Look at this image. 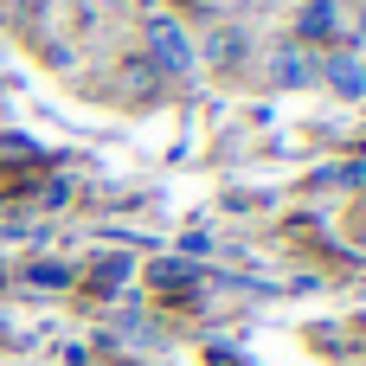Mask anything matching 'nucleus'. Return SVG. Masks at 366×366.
<instances>
[{"label": "nucleus", "instance_id": "2", "mask_svg": "<svg viewBox=\"0 0 366 366\" xmlns=\"http://www.w3.org/2000/svg\"><path fill=\"white\" fill-rule=\"evenodd\" d=\"M270 77H277L283 90H302V84L315 77V64H309L302 45H277V51H270Z\"/></svg>", "mask_w": 366, "mask_h": 366}, {"label": "nucleus", "instance_id": "4", "mask_svg": "<svg viewBox=\"0 0 366 366\" xmlns=\"http://www.w3.org/2000/svg\"><path fill=\"white\" fill-rule=\"evenodd\" d=\"M335 26H341V6L335 0H309L302 6V39H328Z\"/></svg>", "mask_w": 366, "mask_h": 366}, {"label": "nucleus", "instance_id": "3", "mask_svg": "<svg viewBox=\"0 0 366 366\" xmlns=\"http://www.w3.org/2000/svg\"><path fill=\"white\" fill-rule=\"evenodd\" d=\"M322 77L341 90V97H366V71L360 58H347V51H335V58H322Z\"/></svg>", "mask_w": 366, "mask_h": 366}, {"label": "nucleus", "instance_id": "1", "mask_svg": "<svg viewBox=\"0 0 366 366\" xmlns=\"http://www.w3.org/2000/svg\"><path fill=\"white\" fill-rule=\"evenodd\" d=\"M148 51L167 77H193V39L180 32V19H148Z\"/></svg>", "mask_w": 366, "mask_h": 366}]
</instances>
